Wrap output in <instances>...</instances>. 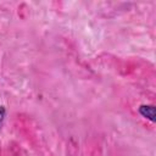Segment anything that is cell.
I'll return each mask as SVG.
<instances>
[{
    "mask_svg": "<svg viewBox=\"0 0 156 156\" xmlns=\"http://www.w3.org/2000/svg\"><path fill=\"white\" fill-rule=\"evenodd\" d=\"M5 115H6V110H5L4 106L0 105V126H1V123L4 121V118H5Z\"/></svg>",
    "mask_w": 156,
    "mask_h": 156,
    "instance_id": "7a4b0ae2",
    "label": "cell"
},
{
    "mask_svg": "<svg viewBox=\"0 0 156 156\" xmlns=\"http://www.w3.org/2000/svg\"><path fill=\"white\" fill-rule=\"evenodd\" d=\"M139 113L150 122H155V107L152 105H141L139 107Z\"/></svg>",
    "mask_w": 156,
    "mask_h": 156,
    "instance_id": "6da1fadb",
    "label": "cell"
}]
</instances>
